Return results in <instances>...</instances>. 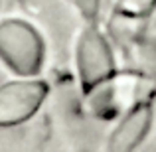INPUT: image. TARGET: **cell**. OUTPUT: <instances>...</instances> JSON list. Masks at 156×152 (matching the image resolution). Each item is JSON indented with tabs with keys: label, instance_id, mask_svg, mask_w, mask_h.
<instances>
[{
	"label": "cell",
	"instance_id": "cell-1",
	"mask_svg": "<svg viewBox=\"0 0 156 152\" xmlns=\"http://www.w3.org/2000/svg\"><path fill=\"white\" fill-rule=\"evenodd\" d=\"M0 59L20 75H34L44 61L40 34L24 20L0 22Z\"/></svg>",
	"mask_w": 156,
	"mask_h": 152
},
{
	"label": "cell",
	"instance_id": "cell-2",
	"mask_svg": "<svg viewBox=\"0 0 156 152\" xmlns=\"http://www.w3.org/2000/svg\"><path fill=\"white\" fill-rule=\"evenodd\" d=\"M48 93L42 81H14L0 87V126L24 122L40 109Z\"/></svg>",
	"mask_w": 156,
	"mask_h": 152
},
{
	"label": "cell",
	"instance_id": "cell-3",
	"mask_svg": "<svg viewBox=\"0 0 156 152\" xmlns=\"http://www.w3.org/2000/svg\"><path fill=\"white\" fill-rule=\"evenodd\" d=\"M77 67H79L81 83L87 91L113 75L115 63L111 50L103 36L97 34L95 30H87L81 36L77 46Z\"/></svg>",
	"mask_w": 156,
	"mask_h": 152
},
{
	"label": "cell",
	"instance_id": "cell-4",
	"mask_svg": "<svg viewBox=\"0 0 156 152\" xmlns=\"http://www.w3.org/2000/svg\"><path fill=\"white\" fill-rule=\"evenodd\" d=\"M138 79L133 75L107 77L91 89V109L99 117H113L136 97Z\"/></svg>",
	"mask_w": 156,
	"mask_h": 152
},
{
	"label": "cell",
	"instance_id": "cell-5",
	"mask_svg": "<svg viewBox=\"0 0 156 152\" xmlns=\"http://www.w3.org/2000/svg\"><path fill=\"white\" fill-rule=\"evenodd\" d=\"M150 125H152V105L150 103H138L133 107L129 115L121 121L115 129L109 140L111 150H133L142 142Z\"/></svg>",
	"mask_w": 156,
	"mask_h": 152
}]
</instances>
